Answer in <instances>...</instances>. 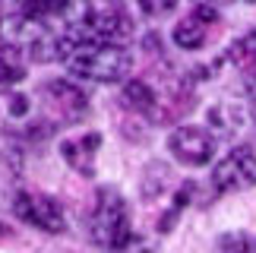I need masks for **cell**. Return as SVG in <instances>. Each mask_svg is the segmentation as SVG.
Segmentation results:
<instances>
[{
    "label": "cell",
    "instance_id": "ac0fdd59",
    "mask_svg": "<svg viewBox=\"0 0 256 253\" xmlns=\"http://www.w3.org/2000/svg\"><path fill=\"white\" fill-rule=\"evenodd\" d=\"M0 4H4V0H0ZM6 4H13L16 10H26L28 4H32V0H6Z\"/></svg>",
    "mask_w": 256,
    "mask_h": 253
},
{
    "label": "cell",
    "instance_id": "ba28073f",
    "mask_svg": "<svg viewBox=\"0 0 256 253\" xmlns=\"http://www.w3.org/2000/svg\"><path fill=\"white\" fill-rule=\"evenodd\" d=\"M48 95L54 98V104L60 108L66 118H82L86 114V92L80 89V86H73L70 80H54L48 82Z\"/></svg>",
    "mask_w": 256,
    "mask_h": 253
},
{
    "label": "cell",
    "instance_id": "30bf717a",
    "mask_svg": "<svg viewBox=\"0 0 256 253\" xmlns=\"http://www.w3.org/2000/svg\"><path fill=\"white\" fill-rule=\"evenodd\" d=\"M26 76V66H22V48L16 44H4L0 48V82L10 86V82H19Z\"/></svg>",
    "mask_w": 256,
    "mask_h": 253
},
{
    "label": "cell",
    "instance_id": "8fae6325",
    "mask_svg": "<svg viewBox=\"0 0 256 253\" xmlns=\"http://www.w3.org/2000/svg\"><path fill=\"white\" fill-rule=\"evenodd\" d=\"M202 42H206V26H200L196 19H184L174 28V44L184 48V51H196Z\"/></svg>",
    "mask_w": 256,
    "mask_h": 253
},
{
    "label": "cell",
    "instance_id": "7c38bea8",
    "mask_svg": "<svg viewBox=\"0 0 256 253\" xmlns=\"http://www.w3.org/2000/svg\"><path fill=\"white\" fill-rule=\"evenodd\" d=\"M231 60L234 64H256V28L231 44Z\"/></svg>",
    "mask_w": 256,
    "mask_h": 253
},
{
    "label": "cell",
    "instance_id": "3957f363",
    "mask_svg": "<svg viewBox=\"0 0 256 253\" xmlns=\"http://www.w3.org/2000/svg\"><path fill=\"white\" fill-rule=\"evenodd\" d=\"M212 187L218 193H240L256 187V155L253 149L240 146L231 149L224 158L212 168Z\"/></svg>",
    "mask_w": 256,
    "mask_h": 253
},
{
    "label": "cell",
    "instance_id": "5b68a950",
    "mask_svg": "<svg viewBox=\"0 0 256 253\" xmlns=\"http://www.w3.org/2000/svg\"><path fill=\"white\" fill-rule=\"evenodd\" d=\"M168 149L174 152L177 162L190 164V168H200V164L212 162L215 155V140L206 126H180V130L171 133Z\"/></svg>",
    "mask_w": 256,
    "mask_h": 253
},
{
    "label": "cell",
    "instance_id": "9a60e30c",
    "mask_svg": "<svg viewBox=\"0 0 256 253\" xmlns=\"http://www.w3.org/2000/svg\"><path fill=\"white\" fill-rule=\"evenodd\" d=\"M190 19H196L200 26H206V22H215V19H218V13H215L209 4H200V6L193 10V16H190Z\"/></svg>",
    "mask_w": 256,
    "mask_h": 253
},
{
    "label": "cell",
    "instance_id": "e0dca14e",
    "mask_svg": "<svg viewBox=\"0 0 256 253\" xmlns=\"http://www.w3.org/2000/svg\"><path fill=\"white\" fill-rule=\"evenodd\" d=\"M10 102H13V104H10V111H13V114H22V111H26V98H19V95H13Z\"/></svg>",
    "mask_w": 256,
    "mask_h": 253
},
{
    "label": "cell",
    "instance_id": "d6986e66",
    "mask_svg": "<svg viewBox=\"0 0 256 253\" xmlns=\"http://www.w3.org/2000/svg\"><path fill=\"white\" fill-rule=\"evenodd\" d=\"M0 234H6V225H4V222H0Z\"/></svg>",
    "mask_w": 256,
    "mask_h": 253
},
{
    "label": "cell",
    "instance_id": "52a82bcc",
    "mask_svg": "<svg viewBox=\"0 0 256 253\" xmlns=\"http://www.w3.org/2000/svg\"><path fill=\"white\" fill-rule=\"evenodd\" d=\"M98 146H102V136H98V133H88V136H82V140L64 142L60 149H64V158H66V164H73V168L80 171L82 178H92V171H95V152H98Z\"/></svg>",
    "mask_w": 256,
    "mask_h": 253
},
{
    "label": "cell",
    "instance_id": "9c48e42d",
    "mask_svg": "<svg viewBox=\"0 0 256 253\" xmlns=\"http://www.w3.org/2000/svg\"><path fill=\"white\" fill-rule=\"evenodd\" d=\"M124 104H126V108H133V111H140V114H152L158 102H155V92H152L149 82L126 80V86H124Z\"/></svg>",
    "mask_w": 256,
    "mask_h": 253
},
{
    "label": "cell",
    "instance_id": "4fadbf2b",
    "mask_svg": "<svg viewBox=\"0 0 256 253\" xmlns=\"http://www.w3.org/2000/svg\"><path fill=\"white\" fill-rule=\"evenodd\" d=\"M140 6L146 16H168V13H174L177 0H140Z\"/></svg>",
    "mask_w": 256,
    "mask_h": 253
},
{
    "label": "cell",
    "instance_id": "6da1fadb",
    "mask_svg": "<svg viewBox=\"0 0 256 253\" xmlns=\"http://www.w3.org/2000/svg\"><path fill=\"white\" fill-rule=\"evenodd\" d=\"M88 231H92L95 244L108 253H120L130 244V212L114 187L98 190L92 216H88Z\"/></svg>",
    "mask_w": 256,
    "mask_h": 253
},
{
    "label": "cell",
    "instance_id": "277c9868",
    "mask_svg": "<svg viewBox=\"0 0 256 253\" xmlns=\"http://www.w3.org/2000/svg\"><path fill=\"white\" fill-rule=\"evenodd\" d=\"M13 212L19 222L32 225L38 231H48V234H60L66 228L64 209L57 206L51 196H38V193H19L13 200Z\"/></svg>",
    "mask_w": 256,
    "mask_h": 253
},
{
    "label": "cell",
    "instance_id": "5bb4252c",
    "mask_svg": "<svg viewBox=\"0 0 256 253\" xmlns=\"http://www.w3.org/2000/svg\"><path fill=\"white\" fill-rule=\"evenodd\" d=\"M222 250L224 253H247L250 250V240L244 238V234H228V238H222Z\"/></svg>",
    "mask_w": 256,
    "mask_h": 253
},
{
    "label": "cell",
    "instance_id": "7a4b0ae2",
    "mask_svg": "<svg viewBox=\"0 0 256 253\" xmlns=\"http://www.w3.org/2000/svg\"><path fill=\"white\" fill-rule=\"evenodd\" d=\"M64 64L73 76L92 82H120L133 70V57L120 44H82Z\"/></svg>",
    "mask_w": 256,
    "mask_h": 253
},
{
    "label": "cell",
    "instance_id": "8992f818",
    "mask_svg": "<svg viewBox=\"0 0 256 253\" xmlns=\"http://www.w3.org/2000/svg\"><path fill=\"white\" fill-rule=\"evenodd\" d=\"M133 35V22L124 10H102L88 22V44H120Z\"/></svg>",
    "mask_w": 256,
    "mask_h": 253
},
{
    "label": "cell",
    "instance_id": "2e32d148",
    "mask_svg": "<svg viewBox=\"0 0 256 253\" xmlns=\"http://www.w3.org/2000/svg\"><path fill=\"white\" fill-rule=\"evenodd\" d=\"M244 86H247L250 92H256V64L247 66V76H244Z\"/></svg>",
    "mask_w": 256,
    "mask_h": 253
},
{
    "label": "cell",
    "instance_id": "ffe728a7",
    "mask_svg": "<svg viewBox=\"0 0 256 253\" xmlns=\"http://www.w3.org/2000/svg\"><path fill=\"white\" fill-rule=\"evenodd\" d=\"M193 4H196V6H200V4H209V0H193Z\"/></svg>",
    "mask_w": 256,
    "mask_h": 253
}]
</instances>
